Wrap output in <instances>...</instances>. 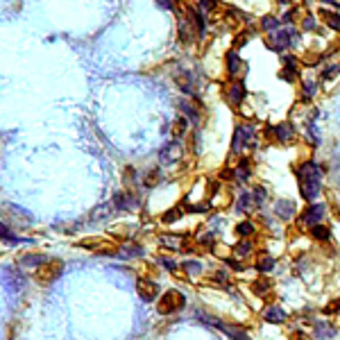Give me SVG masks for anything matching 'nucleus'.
Returning <instances> with one entry per match:
<instances>
[{"label":"nucleus","mask_w":340,"mask_h":340,"mask_svg":"<svg viewBox=\"0 0 340 340\" xmlns=\"http://www.w3.org/2000/svg\"><path fill=\"white\" fill-rule=\"evenodd\" d=\"M295 175H297V184H299V195L306 202H315L324 191V175H327L324 166L313 159H306L297 166Z\"/></svg>","instance_id":"f257e3e1"},{"label":"nucleus","mask_w":340,"mask_h":340,"mask_svg":"<svg viewBox=\"0 0 340 340\" xmlns=\"http://www.w3.org/2000/svg\"><path fill=\"white\" fill-rule=\"evenodd\" d=\"M259 129L252 122H238L231 134V157H236V159L247 157L259 145Z\"/></svg>","instance_id":"f03ea898"},{"label":"nucleus","mask_w":340,"mask_h":340,"mask_svg":"<svg viewBox=\"0 0 340 340\" xmlns=\"http://www.w3.org/2000/svg\"><path fill=\"white\" fill-rule=\"evenodd\" d=\"M327 216H329V204L327 202H308V207H304V211L297 216V223L302 229H311L320 223H327Z\"/></svg>","instance_id":"7ed1b4c3"},{"label":"nucleus","mask_w":340,"mask_h":340,"mask_svg":"<svg viewBox=\"0 0 340 340\" xmlns=\"http://www.w3.org/2000/svg\"><path fill=\"white\" fill-rule=\"evenodd\" d=\"M223 98L231 109H238L247 100V86H245L243 77H229L223 84Z\"/></svg>","instance_id":"20e7f679"},{"label":"nucleus","mask_w":340,"mask_h":340,"mask_svg":"<svg viewBox=\"0 0 340 340\" xmlns=\"http://www.w3.org/2000/svg\"><path fill=\"white\" fill-rule=\"evenodd\" d=\"M186 306V295L181 290H168L164 292L159 297V304H157V311H159V315H172L177 313V311H181V308Z\"/></svg>","instance_id":"39448f33"},{"label":"nucleus","mask_w":340,"mask_h":340,"mask_svg":"<svg viewBox=\"0 0 340 340\" xmlns=\"http://www.w3.org/2000/svg\"><path fill=\"white\" fill-rule=\"evenodd\" d=\"M297 141V127L292 120H282L272 125V143L277 145H290Z\"/></svg>","instance_id":"423d86ee"},{"label":"nucleus","mask_w":340,"mask_h":340,"mask_svg":"<svg viewBox=\"0 0 340 340\" xmlns=\"http://www.w3.org/2000/svg\"><path fill=\"white\" fill-rule=\"evenodd\" d=\"M177 107H179L181 116L186 118L191 125H200L202 122V105H200V100L195 96H191V100H179Z\"/></svg>","instance_id":"0eeeda50"},{"label":"nucleus","mask_w":340,"mask_h":340,"mask_svg":"<svg viewBox=\"0 0 340 340\" xmlns=\"http://www.w3.org/2000/svg\"><path fill=\"white\" fill-rule=\"evenodd\" d=\"M61 270H64V263H61V261H46L43 266H39L37 279L41 283H50V282H55V279L61 275Z\"/></svg>","instance_id":"6e6552de"},{"label":"nucleus","mask_w":340,"mask_h":340,"mask_svg":"<svg viewBox=\"0 0 340 340\" xmlns=\"http://www.w3.org/2000/svg\"><path fill=\"white\" fill-rule=\"evenodd\" d=\"M340 336V329L329 320H318L313 324V340H336Z\"/></svg>","instance_id":"1a4fd4ad"},{"label":"nucleus","mask_w":340,"mask_h":340,"mask_svg":"<svg viewBox=\"0 0 340 340\" xmlns=\"http://www.w3.org/2000/svg\"><path fill=\"white\" fill-rule=\"evenodd\" d=\"M252 175H254V161H252L250 157H240L234 166V181L247 184V181L252 179Z\"/></svg>","instance_id":"9d476101"},{"label":"nucleus","mask_w":340,"mask_h":340,"mask_svg":"<svg viewBox=\"0 0 340 340\" xmlns=\"http://www.w3.org/2000/svg\"><path fill=\"white\" fill-rule=\"evenodd\" d=\"M261 318L266 320L268 324H283V322H288V311L282 304H268V306H263V311H261Z\"/></svg>","instance_id":"9b49d317"},{"label":"nucleus","mask_w":340,"mask_h":340,"mask_svg":"<svg viewBox=\"0 0 340 340\" xmlns=\"http://www.w3.org/2000/svg\"><path fill=\"white\" fill-rule=\"evenodd\" d=\"M272 211H275V216L282 223H290V220L297 218V207H295V202L292 200H277L275 207H272Z\"/></svg>","instance_id":"f8f14e48"},{"label":"nucleus","mask_w":340,"mask_h":340,"mask_svg":"<svg viewBox=\"0 0 340 340\" xmlns=\"http://www.w3.org/2000/svg\"><path fill=\"white\" fill-rule=\"evenodd\" d=\"M225 70H227L229 77H240V73L245 70V64L240 59L238 50H227L225 53Z\"/></svg>","instance_id":"ddd939ff"},{"label":"nucleus","mask_w":340,"mask_h":340,"mask_svg":"<svg viewBox=\"0 0 340 340\" xmlns=\"http://www.w3.org/2000/svg\"><path fill=\"white\" fill-rule=\"evenodd\" d=\"M181 152H184V148H181V141L172 138L170 143H166L164 148H161L159 159H161V164H175V161L181 159Z\"/></svg>","instance_id":"4468645a"},{"label":"nucleus","mask_w":340,"mask_h":340,"mask_svg":"<svg viewBox=\"0 0 340 340\" xmlns=\"http://www.w3.org/2000/svg\"><path fill=\"white\" fill-rule=\"evenodd\" d=\"M145 254L143 245L138 243H120L118 250H113V256H118L120 261H134V259H141Z\"/></svg>","instance_id":"2eb2a0df"},{"label":"nucleus","mask_w":340,"mask_h":340,"mask_svg":"<svg viewBox=\"0 0 340 340\" xmlns=\"http://www.w3.org/2000/svg\"><path fill=\"white\" fill-rule=\"evenodd\" d=\"M136 290H138V295H141V299H143V302H154V299H157V295H159V283L152 282V279L141 277V279L136 282Z\"/></svg>","instance_id":"dca6fc26"},{"label":"nucleus","mask_w":340,"mask_h":340,"mask_svg":"<svg viewBox=\"0 0 340 340\" xmlns=\"http://www.w3.org/2000/svg\"><path fill=\"white\" fill-rule=\"evenodd\" d=\"M177 37H179L181 46H193L197 41L195 30H193L191 21L186 16H179V21H177Z\"/></svg>","instance_id":"f3484780"},{"label":"nucleus","mask_w":340,"mask_h":340,"mask_svg":"<svg viewBox=\"0 0 340 340\" xmlns=\"http://www.w3.org/2000/svg\"><path fill=\"white\" fill-rule=\"evenodd\" d=\"M175 84H177V89H179L181 93H186V96H195V80H193L191 70H177Z\"/></svg>","instance_id":"a211bd4d"},{"label":"nucleus","mask_w":340,"mask_h":340,"mask_svg":"<svg viewBox=\"0 0 340 340\" xmlns=\"http://www.w3.org/2000/svg\"><path fill=\"white\" fill-rule=\"evenodd\" d=\"M234 209H236V213H252L254 211L256 204H254V197H252V191H247V188L238 191V195H236V200H234Z\"/></svg>","instance_id":"6ab92c4d"},{"label":"nucleus","mask_w":340,"mask_h":340,"mask_svg":"<svg viewBox=\"0 0 340 340\" xmlns=\"http://www.w3.org/2000/svg\"><path fill=\"white\" fill-rule=\"evenodd\" d=\"M318 18L327 27H329V30H334V32H340V11L327 9V7H320V9H318Z\"/></svg>","instance_id":"aec40b11"},{"label":"nucleus","mask_w":340,"mask_h":340,"mask_svg":"<svg viewBox=\"0 0 340 340\" xmlns=\"http://www.w3.org/2000/svg\"><path fill=\"white\" fill-rule=\"evenodd\" d=\"M179 270L188 277V279H197V277H202L204 272V266L200 259H186L179 263Z\"/></svg>","instance_id":"412c9836"},{"label":"nucleus","mask_w":340,"mask_h":340,"mask_svg":"<svg viewBox=\"0 0 340 340\" xmlns=\"http://www.w3.org/2000/svg\"><path fill=\"white\" fill-rule=\"evenodd\" d=\"M113 204H116L118 211H127V209H136L138 207V197L129 191H122V193H116L113 197Z\"/></svg>","instance_id":"4be33fe9"},{"label":"nucleus","mask_w":340,"mask_h":340,"mask_svg":"<svg viewBox=\"0 0 340 340\" xmlns=\"http://www.w3.org/2000/svg\"><path fill=\"white\" fill-rule=\"evenodd\" d=\"M308 234H311V238H313L315 243H331V238H334L331 225H327V223H320V225H315V227H311Z\"/></svg>","instance_id":"5701e85b"},{"label":"nucleus","mask_w":340,"mask_h":340,"mask_svg":"<svg viewBox=\"0 0 340 340\" xmlns=\"http://www.w3.org/2000/svg\"><path fill=\"white\" fill-rule=\"evenodd\" d=\"M338 77H340V61H331V64L322 66V70L318 75V82L322 86V84H329V82L338 80Z\"/></svg>","instance_id":"b1692460"},{"label":"nucleus","mask_w":340,"mask_h":340,"mask_svg":"<svg viewBox=\"0 0 340 340\" xmlns=\"http://www.w3.org/2000/svg\"><path fill=\"white\" fill-rule=\"evenodd\" d=\"M195 320H200L202 324H207V327H213V329H220V331H225V327L227 324L223 322V320L218 318V315H213V313H209V311H202V308H197L195 313Z\"/></svg>","instance_id":"393cba45"},{"label":"nucleus","mask_w":340,"mask_h":340,"mask_svg":"<svg viewBox=\"0 0 340 340\" xmlns=\"http://www.w3.org/2000/svg\"><path fill=\"white\" fill-rule=\"evenodd\" d=\"M250 290L254 292L256 297H268V292L272 290V279H268V275L256 277L254 282L250 283Z\"/></svg>","instance_id":"a878e982"},{"label":"nucleus","mask_w":340,"mask_h":340,"mask_svg":"<svg viewBox=\"0 0 340 340\" xmlns=\"http://www.w3.org/2000/svg\"><path fill=\"white\" fill-rule=\"evenodd\" d=\"M254 250H256L254 240L252 238H240L238 243L231 247V254H234L236 259H247L250 254H254Z\"/></svg>","instance_id":"bb28decb"},{"label":"nucleus","mask_w":340,"mask_h":340,"mask_svg":"<svg viewBox=\"0 0 340 340\" xmlns=\"http://www.w3.org/2000/svg\"><path fill=\"white\" fill-rule=\"evenodd\" d=\"M277 268V261L272 254H259L254 261V270L259 272V275H270L272 270Z\"/></svg>","instance_id":"cd10ccee"},{"label":"nucleus","mask_w":340,"mask_h":340,"mask_svg":"<svg viewBox=\"0 0 340 340\" xmlns=\"http://www.w3.org/2000/svg\"><path fill=\"white\" fill-rule=\"evenodd\" d=\"M318 89H320V82L318 80H311V77L302 80V86H299V100H304V102L313 100L315 93H318Z\"/></svg>","instance_id":"c85d7f7f"},{"label":"nucleus","mask_w":340,"mask_h":340,"mask_svg":"<svg viewBox=\"0 0 340 340\" xmlns=\"http://www.w3.org/2000/svg\"><path fill=\"white\" fill-rule=\"evenodd\" d=\"M283 27V23H282V18H277L275 14H268V16H263L259 21V30L261 32H266V34H272V32H279Z\"/></svg>","instance_id":"c756f323"},{"label":"nucleus","mask_w":340,"mask_h":340,"mask_svg":"<svg viewBox=\"0 0 340 340\" xmlns=\"http://www.w3.org/2000/svg\"><path fill=\"white\" fill-rule=\"evenodd\" d=\"M234 234L238 236V238H252V236L256 234V223L252 218L240 220V223L234 227Z\"/></svg>","instance_id":"7c9ffc66"},{"label":"nucleus","mask_w":340,"mask_h":340,"mask_svg":"<svg viewBox=\"0 0 340 340\" xmlns=\"http://www.w3.org/2000/svg\"><path fill=\"white\" fill-rule=\"evenodd\" d=\"M184 240H186L184 236H177V234H161L159 236V243L170 252L181 250V247H184Z\"/></svg>","instance_id":"2f4dec72"},{"label":"nucleus","mask_w":340,"mask_h":340,"mask_svg":"<svg viewBox=\"0 0 340 340\" xmlns=\"http://www.w3.org/2000/svg\"><path fill=\"white\" fill-rule=\"evenodd\" d=\"M252 197H254L256 209H266L268 200H270V191H268V186H263V184H256V186L252 188Z\"/></svg>","instance_id":"473e14b6"},{"label":"nucleus","mask_w":340,"mask_h":340,"mask_svg":"<svg viewBox=\"0 0 340 340\" xmlns=\"http://www.w3.org/2000/svg\"><path fill=\"white\" fill-rule=\"evenodd\" d=\"M188 127H191V122L186 120V118L181 116H177L175 120H172V138H177V141H181V138L186 136L188 134Z\"/></svg>","instance_id":"72a5a7b5"},{"label":"nucleus","mask_w":340,"mask_h":340,"mask_svg":"<svg viewBox=\"0 0 340 340\" xmlns=\"http://www.w3.org/2000/svg\"><path fill=\"white\" fill-rule=\"evenodd\" d=\"M299 30L302 32H315L318 30V16H313L311 11L299 14Z\"/></svg>","instance_id":"f704fd0d"},{"label":"nucleus","mask_w":340,"mask_h":340,"mask_svg":"<svg viewBox=\"0 0 340 340\" xmlns=\"http://www.w3.org/2000/svg\"><path fill=\"white\" fill-rule=\"evenodd\" d=\"M211 282L216 283V286H229L231 283V275H229V268H218V270L211 272Z\"/></svg>","instance_id":"c9c22d12"},{"label":"nucleus","mask_w":340,"mask_h":340,"mask_svg":"<svg viewBox=\"0 0 340 340\" xmlns=\"http://www.w3.org/2000/svg\"><path fill=\"white\" fill-rule=\"evenodd\" d=\"M216 231L207 229V231H197L195 234V245H202V247H216Z\"/></svg>","instance_id":"e433bc0d"},{"label":"nucleus","mask_w":340,"mask_h":340,"mask_svg":"<svg viewBox=\"0 0 340 340\" xmlns=\"http://www.w3.org/2000/svg\"><path fill=\"white\" fill-rule=\"evenodd\" d=\"M0 238L5 240L7 245H18V243H30V240H23V238H18L14 231H11L9 227H7L5 223H0Z\"/></svg>","instance_id":"4c0bfd02"},{"label":"nucleus","mask_w":340,"mask_h":340,"mask_svg":"<svg viewBox=\"0 0 340 340\" xmlns=\"http://www.w3.org/2000/svg\"><path fill=\"white\" fill-rule=\"evenodd\" d=\"M225 334L229 336V340H252L250 334H247L243 327H236V324H227V327H225Z\"/></svg>","instance_id":"58836bf2"},{"label":"nucleus","mask_w":340,"mask_h":340,"mask_svg":"<svg viewBox=\"0 0 340 340\" xmlns=\"http://www.w3.org/2000/svg\"><path fill=\"white\" fill-rule=\"evenodd\" d=\"M141 181H143V186H145V188H154V186H157V184L161 181V170H159V168H150Z\"/></svg>","instance_id":"ea45409f"},{"label":"nucleus","mask_w":340,"mask_h":340,"mask_svg":"<svg viewBox=\"0 0 340 340\" xmlns=\"http://www.w3.org/2000/svg\"><path fill=\"white\" fill-rule=\"evenodd\" d=\"M181 216H184V209H181V207H170L168 211H166L164 216H161V223H164V225L177 223V220H179Z\"/></svg>","instance_id":"a19ab883"},{"label":"nucleus","mask_w":340,"mask_h":340,"mask_svg":"<svg viewBox=\"0 0 340 340\" xmlns=\"http://www.w3.org/2000/svg\"><path fill=\"white\" fill-rule=\"evenodd\" d=\"M302 68H282L279 70V77L282 80H286V82H290V84H295V82H299L302 80Z\"/></svg>","instance_id":"79ce46f5"},{"label":"nucleus","mask_w":340,"mask_h":340,"mask_svg":"<svg viewBox=\"0 0 340 340\" xmlns=\"http://www.w3.org/2000/svg\"><path fill=\"white\" fill-rule=\"evenodd\" d=\"M197 11L200 14H204V16H209V14H213V11L218 9V0H197Z\"/></svg>","instance_id":"37998d69"},{"label":"nucleus","mask_w":340,"mask_h":340,"mask_svg":"<svg viewBox=\"0 0 340 340\" xmlns=\"http://www.w3.org/2000/svg\"><path fill=\"white\" fill-rule=\"evenodd\" d=\"M21 261H23V266L25 268H39V266H43L48 259H46L43 254H25Z\"/></svg>","instance_id":"c03bdc74"},{"label":"nucleus","mask_w":340,"mask_h":340,"mask_svg":"<svg viewBox=\"0 0 340 340\" xmlns=\"http://www.w3.org/2000/svg\"><path fill=\"white\" fill-rule=\"evenodd\" d=\"M157 261H159V266H161V268H166V270L172 272V275H175V272L179 270V263H177L175 259H170V256H159Z\"/></svg>","instance_id":"a18cd8bd"},{"label":"nucleus","mask_w":340,"mask_h":340,"mask_svg":"<svg viewBox=\"0 0 340 340\" xmlns=\"http://www.w3.org/2000/svg\"><path fill=\"white\" fill-rule=\"evenodd\" d=\"M324 315H340V297H336L331 304H327V306L322 308Z\"/></svg>","instance_id":"49530a36"},{"label":"nucleus","mask_w":340,"mask_h":340,"mask_svg":"<svg viewBox=\"0 0 340 340\" xmlns=\"http://www.w3.org/2000/svg\"><path fill=\"white\" fill-rule=\"evenodd\" d=\"M112 216V209H109V204H100V207L93 211V220H100V218H109Z\"/></svg>","instance_id":"de8ad7c7"},{"label":"nucleus","mask_w":340,"mask_h":340,"mask_svg":"<svg viewBox=\"0 0 340 340\" xmlns=\"http://www.w3.org/2000/svg\"><path fill=\"white\" fill-rule=\"evenodd\" d=\"M125 181H127V184H134V181H136V170H134L132 166L125 168Z\"/></svg>","instance_id":"09e8293b"},{"label":"nucleus","mask_w":340,"mask_h":340,"mask_svg":"<svg viewBox=\"0 0 340 340\" xmlns=\"http://www.w3.org/2000/svg\"><path fill=\"white\" fill-rule=\"evenodd\" d=\"M157 2H159V5L164 7V9H172V11H175V5H172V0H157Z\"/></svg>","instance_id":"8fccbe9b"},{"label":"nucleus","mask_w":340,"mask_h":340,"mask_svg":"<svg viewBox=\"0 0 340 340\" xmlns=\"http://www.w3.org/2000/svg\"><path fill=\"white\" fill-rule=\"evenodd\" d=\"M98 243H100V240H98V238H89V240H82V247H96V245Z\"/></svg>","instance_id":"3c124183"},{"label":"nucleus","mask_w":340,"mask_h":340,"mask_svg":"<svg viewBox=\"0 0 340 340\" xmlns=\"http://www.w3.org/2000/svg\"><path fill=\"white\" fill-rule=\"evenodd\" d=\"M277 2H279L283 9H290V7H292V0H277Z\"/></svg>","instance_id":"603ef678"},{"label":"nucleus","mask_w":340,"mask_h":340,"mask_svg":"<svg viewBox=\"0 0 340 340\" xmlns=\"http://www.w3.org/2000/svg\"><path fill=\"white\" fill-rule=\"evenodd\" d=\"M292 340H308V338L304 334H295V336H292Z\"/></svg>","instance_id":"864d4df0"}]
</instances>
